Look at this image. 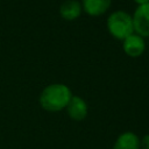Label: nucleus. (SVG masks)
<instances>
[{
    "label": "nucleus",
    "mask_w": 149,
    "mask_h": 149,
    "mask_svg": "<svg viewBox=\"0 0 149 149\" xmlns=\"http://www.w3.org/2000/svg\"><path fill=\"white\" fill-rule=\"evenodd\" d=\"M72 98V92L69 86L61 83H55L45 86L38 97L41 107L51 113H57L66 108Z\"/></svg>",
    "instance_id": "f257e3e1"
},
{
    "label": "nucleus",
    "mask_w": 149,
    "mask_h": 149,
    "mask_svg": "<svg viewBox=\"0 0 149 149\" xmlns=\"http://www.w3.org/2000/svg\"><path fill=\"white\" fill-rule=\"evenodd\" d=\"M106 24L109 34L120 41H123L134 33L133 17L125 10H114L111 13Z\"/></svg>",
    "instance_id": "f03ea898"
},
{
    "label": "nucleus",
    "mask_w": 149,
    "mask_h": 149,
    "mask_svg": "<svg viewBox=\"0 0 149 149\" xmlns=\"http://www.w3.org/2000/svg\"><path fill=\"white\" fill-rule=\"evenodd\" d=\"M133 17L134 33L141 37H149V3L137 6Z\"/></svg>",
    "instance_id": "7ed1b4c3"
},
{
    "label": "nucleus",
    "mask_w": 149,
    "mask_h": 149,
    "mask_svg": "<svg viewBox=\"0 0 149 149\" xmlns=\"http://www.w3.org/2000/svg\"><path fill=\"white\" fill-rule=\"evenodd\" d=\"M122 49L125 54L132 58L140 57L146 50V41L140 35L133 33L122 41Z\"/></svg>",
    "instance_id": "20e7f679"
},
{
    "label": "nucleus",
    "mask_w": 149,
    "mask_h": 149,
    "mask_svg": "<svg viewBox=\"0 0 149 149\" xmlns=\"http://www.w3.org/2000/svg\"><path fill=\"white\" fill-rule=\"evenodd\" d=\"M65 109L70 119L73 121H83L88 114V106L86 101L78 95H72Z\"/></svg>",
    "instance_id": "39448f33"
},
{
    "label": "nucleus",
    "mask_w": 149,
    "mask_h": 149,
    "mask_svg": "<svg viewBox=\"0 0 149 149\" xmlns=\"http://www.w3.org/2000/svg\"><path fill=\"white\" fill-rule=\"evenodd\" d=\"M83 10L90 16H100L105 14L111 5L112 0H81Z\"/></svg>",
    "instance_id": "423d86ee"
},
{
    "label": "nucleus",
    "mask_w": 149,
    "mask_h": 149,
    "mask_svg": "<svg viewBox=\"0 0 149 149\" xmlns=\"http://www.w3.org/2000/svg\"><path fill=\"white\" fill-rule=\"evenodd\" d=\"M83 8L78 0H65L59 6V14L66 21H73L79 17Z\"/></svg>",
    "instance_id": "0eeeda50"
},
{
    "label": "nucleus",
    "mask_w": 149,
    "mask_h": 149,
    "mask_svg": "<svg viewBox=\"0 0 149 149\" xmlns=\"http://www.w3.org/2000/svg\"><path fill=\"white\" fill-rule=\"evenodd\" d=\"M113 149H141L140 137L134 132H123L116 137Z\"/></svg>",
    "instance_id": "6e6552de"
},
{
    "label": "nucleus",
    "mask_w": 149,
    "mask_h": 149,
    "mask_svg": "<svg viewBox=\"0 0 149 149\" xmlns=\"http://www.w3.org/2000/svg\"><path fill=\"white\" fill-rule=\"evenodd\" d=\"M140 148L149 149V134H146L140 139Z\"/></svg>",
    "instance_id": "1a4fd4ad"
},
{
    "label": "nucleus",
    "mask_w": 149,
    "mask_h": 149,
    "mask_svg": "<svg viewBox=\"0 0 149 149\" xmlns=\"http://www.w3.org/2000/svg\"><path fill=\"white\" fill-rule=\"evenodd\" d=\"M135 3H137L139 6L141 5H146V3H149V0H133Z\"/></svg>",
    "instance_id": "9d476101"
}]
</instances>
